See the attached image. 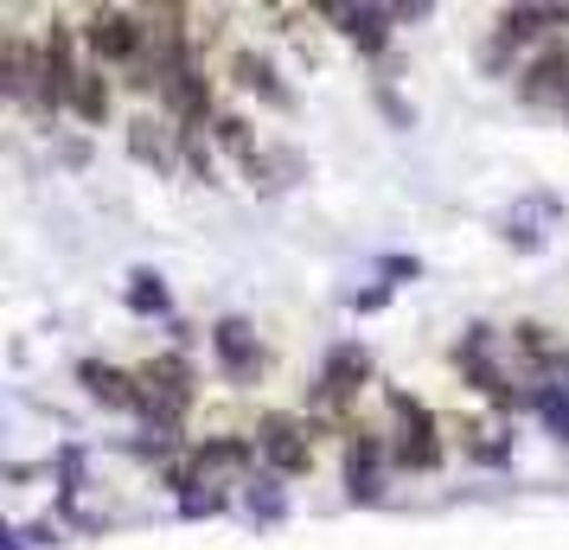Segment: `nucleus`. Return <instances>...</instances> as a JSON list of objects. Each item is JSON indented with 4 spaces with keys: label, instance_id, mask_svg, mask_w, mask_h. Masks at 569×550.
Returning a JSON list of instances; mask_svg holds the SVG:
<instances>
[{
    "label": "nucleus",
    "instance_id": "nucleus-1",
    "mask_svg": "<svg viewBox=\"0 0 569 550\" xmlns=\"http://www.w3.org/2000/svg\"><path fill=\"white\" fill-rule=\"evenodd\" d=\"M134 378H141V417L154 422L160 436H173V422L192 410V366H186V352H160Z\"/></svg>",
    "mask_w": 569,
    "mask_h": 550
},
{
    "label": "nucleus",
    "instance_id": "nucleus-2",
    "mask_svg": "<svg viewBox=\"0 0 569 550\" xmlns=\"http://www.w3.org/2000/svg\"><path fill=\"white\" fill-rule=\"evenodd\" d=\"M78 32H83V46H90L97 64H141V52H148L141 13H129V7H90Z\"/></svg>",
    "mask_w": 569,
    "mask_h": 550
},
{
    "label": "nucleus",
    "instance_id": "nucleus-3",
    "mask_svg": "<svg viewBox=\"0 0 569 550\" xmlns=\"http://www.w3.org/2000/svg\"><path fill=\"white\" fill-rule=\"evenodd\" d=\"M390 417H397V436H390V454H397V468H410V473L441 468L436 417H429V410H422L410 391H390Z\"/></svg>",
    "mask_w": 569,
    "mask_h": 550
},
{
    "label": "nucleus",
    "instance_id": "nucleus-4",
    "mask_svg": "<svg viewBox=\"0 0 569 550\" xmlns=\"http://www.w3.org/2000/svg\"><path fill=\"white\" fill-rule=\"evenodd\" d=\"M257 454H262L276 473H282V480H301V473L313 468V436H308V422L288 417V410H269V417H257Z\"/></svg>",
    "mask_w": 569,
    "mask_h": 550
},
{
    "label": "nucleus",
    "instance_id": "nucleus-5",
    "mask_svg": "<svg viewBox=\"0 0 569 550\" xmlns=\"http://www.w3.org/2000/svg\"><path fill=\"white\" fill-rule=\"evenodd\" d=\"M455 366L473 378V391L487 397V403H499V410H512V403H525V391L512 384V371L506 366H492V333L487 327H473L461 346H455Z\"/></svg>",
    "mask_w": 569,
    "mask_h": 550
},
{
    "label": "nucleus",
    "instance_id": "nucleus-6",
    "mask_svg": "<svg viewBox=\"0 0 569 550\" xmlns=\"http://www.w3.org/2000/svg\"><path fill=\"white\" fill-rule=\"evenodd\" d=\"M211 352H218V366H224V378L231 384H257L262 378V340L250 320L224 314L218 327H211Z\"/></svg>",
    "mask_w": 569,
    "mask_h": 550
},
{
    "label": "nucleus",
    "instance_id": "nucleus-7",
    "mask_svg": "<svg viewBox=\"0 0 569 550\" xmlns=\"http://www.w3.org/2000/svg\"><path fill=\"white\" fill-rule=\"evenodd\" d=\"M0 90L39 109V90H46V52H32L20 32H7V39H0Z\"/></svg>",
    "mask_w": 569,
    "mask_h": 550
},
{
    "label": "nucleus",
    "instance_id": "nucleus-8",
    "mask_svg": "<svg viewBox=\"0 0 569 550\" xmlns=\"http://www.w3.org/2000/svg\"><path fill=\"white\" fill-rule=\"evenodd\" d=\"M346 493L352 499H378L385 493V436L352 429V442H346Z\"/></svg>",
    "mask_w": 569,
    "mask_h": 550
},
{
    "label": "nucleus",
    "instance_id": "nucleus-9",
    "mask_svg": "<svg viewBox=\"0 0 569 550\" xmlns=\"http://www.w3.org/2000/svg\"><path fill=\"white\" fill-rule=\"evenodd\" d=\"M518 97L538 109H563L569 103V52L563 46H550V52L531 58V71L518 78Z\"/></svg>",
    "mask_w": 569,
    "mask_h": 550
},
{
    "label": "nucleus",
    "instance_id": "nucleus-10",
    "mask_svg": "<svg viewBox=\"0 0 569 550\" xmlns=\"http://www.w3.org/2000/svg\"><path fill=\"white\" fill-rule=\"evenodd\" d=\"M180 134L167 116H134L129 122V148L134 160H148V167H160V173H173V160H180Z\"/></svg>",
    "mask_w": 569,
    "mask_h": 550
},
{
    "label": "nucleus",
    "instance_id": "nucleus-11",
    "mask_svg": "<svg viewBox=\"0 0 569 550\" xmlns=\"http://www.w3.org/2000/svg\"><path fill=\"white\" fill-rule=\"evenodd\" d=\"M78 378H83V391L97 397L103 410H141V378H129V371L103 366V359H83Z\"/></svg>",
    "mask_w": 569,
    "mask_h": 550
},
{
    "label": "nucleus",
    "instance_id": "nucleus-12",
    "mask_svg": "<svg viewBox=\"0 0 569 550\" xmlns=\"http://www.w3.org/2000/svg\"><path fill=\"white\" fill-rule=\"evenodd\" d=\"M160 97H167V109H173L180 122H206V116H211V83L199 78V64H192V58H186L180 71H167V78H160Z\"/></svg>",
    "mask_w": 569,
    "mask_h": 550
},
{
    "label": "nucleus",
    "instance_id": "nucleus-13",
    "mask_svg": "<svg viewBox=\"0 0 569 550\" xmlns=\"http://www.w3.org/2000/svg\"><path fill=\"white\" fill-rule=\"evenodd\" d=\"M365 378H371V352L365 346H333L327 352V371H320V391L333 397V403H346V397L365 391Z\"/></svg>",
    "mask_w": 569,
    "mask_h": 550
},
{
    "label": "nucleus",
    "instance_id": "nucleus-14",
    "mask_svg": "<svg viewBox=\"0 0 569 550\" xmlns=\"http://www.w3.org/2000/svg\"><path fill=\"white\" fill-rule=\"evenodd\" d=\"M327 13L339 20V32H346L359 52H385L390 46V20H397L390 7H327Z\"/></svg>",
    "mask_w": 569,
    "mask_h": 550
},
{
    "label": "nucleus",
    "instance_id": "nucleus-15",
    "mask_svg": "<svg viewBox=\"0 0 569 550\" xmlns=\"http://www.w3.org/2000/svg\"><path fill=\"white\" fill-rule=\"evenodd\" d=\"M569 27V7H506L499 13V39L512 46V39H538V32H557Z\"/></svg>",
    "mask_w": 569,
    "mask_h": 550
},
{
    "label": "nucleus",
    "instance_id": "nucleus-16",
    "mask_svg": "<svg viewBox=\"0 0 569 550\" xmlns=\"http://www.w3.org/2000/svg\"><path fill=\"white\" fill-rule=\"evenodd\" d=\"M231 78L243 83V90H257V97H269V103H282V109H288V90L276 83V71H269V58H257V52H237Z\"/></svg>",
    "mask_w": 569,
    "mask_h": 550
},
{
    "label": "nucleus",
    "instance_id": "nucleus-17",
    "mask_svg": "<svg viewBox=\"0 0 569 550\" xmlns=\"http://www.w3.org/2000/svg\"><path fill=\"white\" fill-rule=\"evenodd\" d=\"M71 109H78L83 122H103V116H109V83H103V71H83L78 90H71Z\"/></svg>",
    "mask_w": 569,
    "mask_h": 550
},
{
    "label": "nucleus",
    "instance_id": "nucleus-18",
    "mask_svg": "<svg viewBox=\"0 0 569 550\" xmlns=\"http://www.w3.org/2000/svg\"><path fill=\"white\" fill-rule=\"evenodd\" d=\"M129 308L134 314H167V282L148 276V269H134L129 276Z\"/></svg>",
    "mask_w": 569,
    "mask_h": 550
},
{
    "label": "nucleus",
    "instance_id": "nucleus-19",
    "mask_svg": "<svg viewBox=\"0 0 569 550\" xmlns=\"http://www.w3.org/2000/svg\"><path fill=\"white\" fill-rule=\"evenodd\" d=\"M538 410H543V422H550V429L569 442V378H550V384H543V391H538Z\"/></svg>",
    "mask_w": 569,
    "mask_h": 550
},
{
    "label": "nucleus",
    "instance_id": "nucleus-20",
    "mask_svg": "<svg viewBox=\"0 0 569 550\" xmlns=\"http://www.w3.org/2000/svg\"><path fill=\"white\" fill-rule=\"evenodd\" d=\"M211 129H218V141H224V148H231V154L243 160V167L257 160V141H250V122H243V116H218Z\"/></svg>",
    "mask_w": 569,
    "mask_h": 550
},
{
    "label": "nucleus",
    "instance_id": "nucleus-21",
    "mask_svg": "<svg viewBox=\"0 0 569 550\" xmlns=\"http://www.w3.org/2000/svg\"><path fill=\"white\" fill-rule=\"evenodd\" d=\"M461 436H467V448H473L480 461H506V442H499V429H492V422H467Z\"/></svg>",
    "mask_w": 569,
    "mask_h": 550
}]
</instances>
